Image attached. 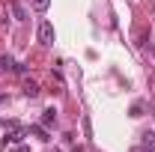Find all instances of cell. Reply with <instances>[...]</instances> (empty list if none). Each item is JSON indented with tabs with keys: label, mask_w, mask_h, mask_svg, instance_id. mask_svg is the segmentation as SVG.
Instances as JSON below:
<instances>
[{
	"label": "cell",
	"mask_w": 155,
	"mask_h": 152,
	"mask_svg": "<svg viewBox=\"0 0 155 152\" xmlns=\"http://www.w3.org/2000/svg\"><path fill=\"white\" fill-rule=\"evenodd\" d=\"M6 128H9V134H6V143H21V140H24V128H21L18 122H12V119H9V122H6Z\"/></svg>",
	"instance_id": "cell-1"
},
{
	"label": "cell",
	"mask_w": 155,
	"mask_h": 152,
	"mask_svg": "<svg viewBox=\"0 0 155 152\" xmlns=\"http://www.w3.org/2000/svg\"><path fill=\"white\" fill-rule=\"evenodd\" d=\"M39 42L42 45H54V24H48V21L39 24Z\"/></svg>",
	"instance_id": "cell-2"
},
{
	"label": "cell",
	"mask_w": 155,
	"mask_h": 152,
	"mask_svg": "<svg viewBox=\"0 0 155 152\" xmlns=\"http://www.w3.org/2000/svg\"><path fill=\"white\" fill-rule=\"evenodd\" d=\"M9 9H12L15 21H27V12H24V6H21L18 0H9Z\"/></svg>",
	"instance_id": "cell-3"
},
{
	"label": "cell",
	"mask_w": 155,
	"mask_h": 152,
	"mask_svg": "<svg viewBox=\"0 0 155 152\" xmlns=\"http://www.w3.org/2000/svg\"><path fill=\"white\" fill-rule=\"evenodd\" d=\"M143 149H146V152H155V131H146V134H143Z\"/></svg>",
	"instance_id": "cell-4"
},
{
	"label": "cell",
	"mask_w": 155,
	"mask_h": 152,
	"mask_svg": "<svg viewBox=\"0 0 155 152\" xmlns=\"http://www.w3.org/2000/svg\"><path fill=\"white\" fill-rule=\"evenodd\" d=\"M54 122H57V111L51 107V111H45V114H42V125L48 128V125H54Z\"/></svg>",
	"instance_id": "cell-5"
},
{
	"label": "cell",
	"mask_w": 155,
	"mask_h": 152,
	"mask_svg": "<svg viewBox=\"0 0 155 152\" xmlns=\"http://www.w3.org/2000/svg\"><path fill=\"white\" fill-rule=\"evenodd\" d=\"M24 95H30V98H36V95H39V87L33 84V81H27V84H24Z\"/></svg>",
	"instance_id": "cell-6"
},
{
	"label": "cell",
	"mask_w": 155,
	"mask_h": 152,
	"mask_svg": "<svg viewBox=\"0 0 155 152\" xmlns=\"http://www.w3.org/2000/svg\"><path fill=\"white\" fill-rule=\"evenodd\" d=\"M30 134H33V137H39V140H48V131H45V125H33V128H30Z\"/></svg>",
	"instance_id": "cell-7"
},
{
	"label": "cell",
	"mask_w": 155,
	"mask_h": 152,
	"mask_svg": "<svg viewBox=\"0 0 155 152\" xmlns=\"http://www.w3.org/2000/svg\"><path fill=\"white\" fill-rule=\"evenodd\" d=\"M33 6H36L39 12H45V9H48V6H51V0H33Z\"/></svg>",
	"instance_id": "cell-8"
},
{
	"label": "cell",
	"mask_w": 155,
	"mask_h": 152,
	"mask_svg": "<svg viewBox=\"0 0 155 152\" xmlns=\"http://www.w3.org/2000/svg\"><path fill=\"white\" fill-rule=\"evenodd\" d=\"M131 116H143V101H137L134 107H131Z\"/></svg>",
	"instance_id": "cell-9"
},
{
	"label": "cell",
	"mask_w": 155,
	"mask_h": 152,
	"mask_svg": "<svg viewBox=\"0 0 155 152\" xmlns=\"http://www.w3.org/2000/svg\"><path fill=\"white\" fill-rule=\"evenodd\" d=\"M131 152H146V149H143V146H134V149H131Z\"/></svg>",
	"instance_id": "cell-10"
},
{
	"label": "cell",
	"mask_w": 155,
	"mask_h": 152,
	"mask_svg": "<svg viewBox=\"0 0 155 152\" xmlns=\"http://www.w3.org/2000/svg\"><path fill=\"white\" fill-rule=\"evenodd\" d=\"M0 104H3V95H0Z\"/></svg>",
	"instance_id": "cell-11"
},
{
	"label": "cell",
	"mask_w": 155,
	"mask_h": 152,
	"mask_svg": "<svg viewBox=\"0 0 155 152\" xmlns=\"http://www.w3.org/2000/svg\"><path fill=\"white\" fill-rule=\"evenodd\" d=\"M75 152H81V149H75Z\"/></svg>",
	"instance_id": "cell-12"
}]
</instances>
